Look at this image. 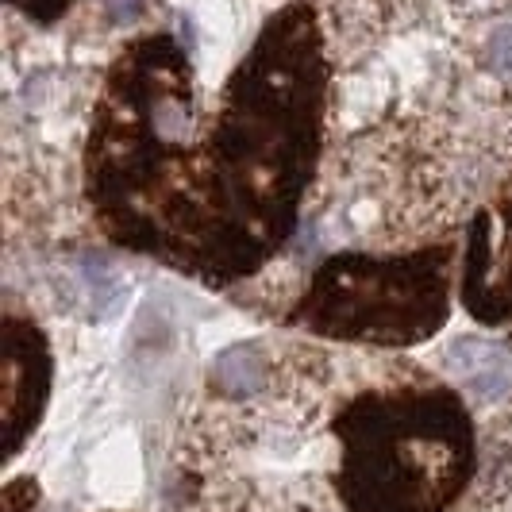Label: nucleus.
<instances>
[{
	"label": "nucleus",
	"mask_w": 512,
	"mask_h": 512,
	"mask_svg": "<svg viewBox=\"0 0 512 512\" xmlns=\"http://www.w3.org/2000/svg\"><path fill=\"white\" fill-rule=\"evenodd\" d=\"M474 424L428 366L316 339H243L181 420L189 512H447Z\"/></svg>",
	"instance_id": "2"
},
{
	"label": "nucleus",
	"mask_w": 512,
	"mask_h": 512,
	"mask_svg": "<svg viewBox=\"0 0 512 512\" xmlns=\"http://www.w3.org/2000/svg\"><path fill=\"white\" fill-rule=\"evenodd\" d=\"M16 8H24L31 20H39V24H54L74 0H12Z\"/></svg>",
	"instance_id": "7"
},
{
	"label": "nucleus",
	"mask_w": 512,
	"mask_h": 512,
	"mask_svg": "<svg viewBox=\"0 0 512 512\" xmlns=\"http://www.w3.org/2000/svg\"><path fill=\"white\" fill-rule=\"evenodd\" d=\"M451 243L405 255L339 251L312 278L289 324L320 339L409 347L443 328L451 312Z\"/></svg>",
	"instance_id": "3"
},
{
	"label": "nucleus",
	"mask_w": 512,
	"mask_h": 512,
	"mask_svg": "<svg viewBox=\"0 0 512 512\" xmlns=\"http://www.w3.org/2000/svg\"><path fill=\"white\" fill-rule=\"evenodd\" d=\"M51 382V355L47 339L31 320L16 312L4 316V424H8V455H16L24 432L47 401Z\"/></svg>",
	"instance_id": "5"
},
{
	"label": "nucleus",
	"mask_w": 512,
	"mask_h": 512,
	"mask_svg": "<svg viewBox=\"0 0 512 512\" xmlns=\"http://www.w3.org/2000/svg\"><path fill=\"white\" fill-rule=\"evenodd\" d=\"M328 47L308 0L285 4L205 108L170 35L112 62L93 104L85 189L101 228L208 285L251 278L285 243L320 162Z\"/></svg>",
	"instance_id": "1"
},
{
	"label": "nucleus",
	"mask_w": 512,
	"mask_h": 512,
	"mask_svg": "<svg viewBox=\"0 0 512 512\" xmlns=\"http://www.w3.org/2000/svg\"><path fill=\"white\" fill-rule=\"evenodd\" d=\"M447 359L455 362L462 378V389L474 401H497L512 385V355L493 343V339H478V335H462L451 343Z\"/></svg>",
	"instance_id": "6"
},
{
	"label": "nucleus",
	"mask_w": 512,
	"mask_h": 512,
	"mask_svg": "<svg viewBox=\"0 0 512 512\" xmlns=\"http://www.w3.org/2000/svg\"><path fill=\"white\" fill-rule=\"evenodd\" d=\"M462 305L489 328L512 320V178L466 228Z\"/></svg>",
	"instance_id": "4"
}]
</instances>
